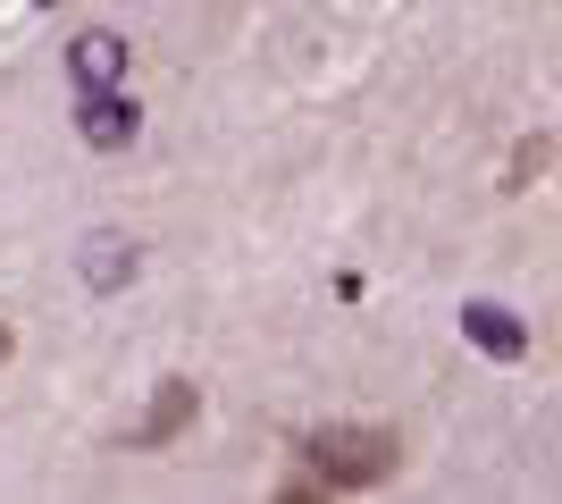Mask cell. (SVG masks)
Returning <instances> with one entry per match:
<instances>
[{
    "label": "cell",
    "mask_w": 562,
    "mask_h": 504,
    "mask_svg": "<svg viewBox=\"0 0 562 504\" xmlns=\"http://www.w3.org/2000/svg\"><path fill=\"white\" fill-rule=\"evenodd\" d=\"M395 429H311L303 437V471L319 488H378V480H395Z\"/></svg>",
    "instance_id": "cell-1"
},
{
    "label": "cell",
    "mask_w": 562,
    "mask_h": 504,
    "mask_svg": "<svg viewBox=\"0 0 562 504\" xmlns=\"http://www.w3.org/2000/svg\"><path fill=\"white\" fill-rule=\"evenodd\" d=\"M76 135H85L93 152H126L143 135V110L117 93V85H85V101H76Z\"/></svg>",
    "instance_id": "cell-2"
},
{
    "label": "cell",
    "mask_w": 562,
    "mask_h": 504,
    "mask_svg": "<svg viewBox=\"0 0 562 504\" xmlns=\"http://www.w3.org/2000/svg\"><path fill=\"white\" fill-rule=\"evenodd\" d=\"M462 336L479 345V354H495V361H520L529 354V328H520V312H504V303H462Z\"/></svg>",
    "instance_id": "cell-3"
},
{
    "label": "cell",
    "mask_w": 562,
    "mask_h": 504,
    "mask_svg": "<svg viewBox=\"0 0 562 504\" xmlns=\"http://www.w3.org/2000/svg\"><path fill=\"white\" fill-rule=\"evenodd\" d=\"M68 76H76V93H85V85H117V76H126V34H110V25L76 34L68 43Z\"/></svg>",
    "instance_id": "cell-4"
},
{
    "label": "cell",
    "mask_w": 562,
    "mask_h": 504,
    "mask_svg": "<svg viewBox=\"0 0 562 504\" xmlns=\"http://www.w3.org/2000/svg\"><path fill=\"white\" fill-rule=\"evenodd\" d=\"M135 278V236H93L85 244V287H126Z\"/></svg>",
    "instance_id": "cell-5"
},
{
    "label": "cell",
    "mask_w": 562,
    "mask_h": 504,
    "mask_svg": "<svg viewBox=\"0 0 562 504\" xmlns=\"http://www.w3.org/2000/svg\"><path fill=\"white\" fill-rule=\"evenodd\" d=\"M193 421V387H168V395H151V412L135 421V446H160V437H177Z\"/></svg>",
    "instance_id": "cell-6"
},
{
    "label": "cell",
    "mask_w": 562,
    "mask_h": 504,
    "mask_svg": "<svg viewBox=\"0 0 562 504\" xmlns=\"http://www.w3.org/2000/svg\"><path fill=\"white\" fill-rule=\"evenodd\" d=\"M0 361H9V328H0Z\"/></svg>",
    "instance_id": "cell-7"
},
{
    "label": "cell",
    "mask_w": 562,
    "mask_h": 504,
    "mask_svg": "<svg viewBox=\"0 0 562 504\" xmlns=\"http://www.w3.org/2000/svg\"><path fill=\"white\" fill-rule=\"evenodd\" d=\"M34 9H59V0H34Z\"/></svg>",
    "instance_id": "cell-8"
}]
</instances>
